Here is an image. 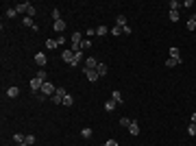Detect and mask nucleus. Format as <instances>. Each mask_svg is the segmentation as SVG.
<instances>
[{
    "instance_id": "nucleus-16",
    "label": "nucleus",
    "mask_w": 196,
    "mask_h": 146,
    "mask_svg": "<svg viewBox=\"0 0 196 146\" xmlns=\"http://www.w3.org/2000/svg\"><path fill=\"white\" fill-rule=\"evenodd\" d=\"M92 135H94L92 129H81V137H83V140H92Z\"/></svg>"
},
{
    "instance_id": "nucleus-11",
    "label": "nucleus",
    "mask_w": 196,
    "mask_h": 146,
    "mask_svg": "<svg viewBox=\"0 0 196 146\" xmlns=\"http://www.w3.org/2000/svg\"><path fill=\"white\" fill-rule=\"evenodd\" d=\"M116 26H122V29H124V26H127V15L120 13V15L116 18Z\"/></svg>"
},
{
    "instance_id": "nucleus-32",
    "label": "nucleus",
    "mask_w": 196,
    "mask_h": 146,
    "mask_svg": "<svg viewBox=\"0 0 196 146\" xmlns=\"http://www.w3.org/2000/svg\"><path fill=\"white\" fill-rule=\"evenodd\" d=\"M131 122H133V120H129V118H122V120H120L122 127H131Z\"/></svg>"
},
{
    "instance_id": "nucleus-30",
    "label": "nucleus",
    "mask_w": 196,
    "mask_h": 146,
    "mask_svg": "<svg viewBox=\"0 0 196 146\" xmlns=\"http://www.w3.org/2000/svg\"><path fill=\"white\" fill-rule=\"evenodd\" d=\"M96 35H107V26H98L96 29Z\"/></svg>"
},
{
    "instance_id": "nucleus-22",
    "label": "nucleus",
    "mask_w": 196,
    "mask_h": 146,
    "mask_svg": "<svg viewBox=\"0 0 196 146\" xmlns=\"http://www.w3.org/2000/svg\"><path fill=\"white\" fill-rule=\"evenodd\" d=\"M89 48H92V41H89V39H83V44H81V50L85 53V50H89Z\"/></svg>"
},
{
    "instance_id": "nucleus-2",
    "label": "nucleus",
    "mask_w": 196,
    "mask_h": 146,
    "mask_svg": "<svg viewBox=\"0 0 196 146\" xmlns=\"http://www.w3.org/2000/svg\"><path fill=\"white\" fill-rule=\"evenodd\" d=\"M83 72H85V77H87V81H89V83H96L98 79H100L96 70H87V68H83Z\"/></svg>"
},
{
    "instance_id": "nucleus-17",
    "label": "nucleus",
    "mask_w": 196,
    "mask_h": 146,
    "mask_svg": "<svg viewBox=\"0 0 196 146\" xmlns=\"http://www.w3.org/2000/svg\"><path fill=\"white\" fill-rule=\"evenodd\" d=\"M57 46H59L57 39H46V48H50V50H53V48H57Z\"/></svg>"
},
{
    "instance_id": "nucleus-36",
    "label": "nucleus",
    "mask_w": 196,
    "mask_h": 146,
    "mask_svg": "<svg viewBox=\"0 0 196 146\" xmlns=\"http://www.w3.org/2000/svg\"><path fill=\"white\" fill-rule=\"evenodd\" d=\"M105 146H118V142H116V140H107Z\"/></svg>"
},
{
    "instance_id": "nucleus-8",
    "label": "nucleus",
    "mask_w": 196,
    "mask_h": 146,
    "mask_svg": "<svg viewBox=\"0 0 196 146\" xmlns=\"http://www.w3.org/2000/svg\"><path fill=\"white\" fill-rule=\"evenodd\" d=\"M7 96H9V98H18V96H20V87L11 85V87L7 89Z\"/></svg>"
},
{
    "instance_id": "nucleus-31",
    "label": "nucleus",
    "mask_w": 196,
    "mask_h": 146,
    "mask_svg": "<svg viewBox=\"0 0 196 146\" xmlns=\"http://www.w3.org/2000/svg\"><path fill=\"white\" fill-rule=\"evenodd\" d=\"M46 77H48V74H46V70H39V72H37V79H41L44 83H46Z\"/></svg>"
},
{
    "instance_id": "nucleus-3",
    "label": "nucleus",
    "mask_w": 196,
    "mask_h": 146,
    "mask_svg": "<svg viewBox=\"0 0 196 146\" xmlns=\"http://www.w3.org/2000/svg\"><path fill=\"white\" fill-rule=\"evenodd\" d=\"M35 63L39 65V70H44V65L48 63V59H46V55H44V53H37V55H35Z\"/></svg>"
},
{
    "instance_id": "nucleus-25",
    "label": "nucleus",
    "mask_w": 196,
    "mask_h": 146,
    "mask_svg": "<svg viewBox=\"0 0 196 146\" xmlns=\"http://www.w3.org/2000/svg\"><path fill=\"white\" fill-rule=\"evenodd\" d=\"M170 57H172V59H179V48H177V46L170 48Z\"/></svg>"
},
{
    "instance_id": "nucleus-5",
    "label": "nucleus",
    "mask_w": 196,
    "mask_h": 146,
    "mask_svg": "<svg viewBox=\"0 0 196 146\" xmlns=\"http://www.w3.org/2000/svg\"><path fill=\"white\" fill-rule=\"evenodd\" d=\"M41 85H44V81H41V79H37V77H35V79H31V89H33V92H41Z\"/></svg>"
},
{
    "instance_id": "nucleus-6",
    "label": "nucleus",
    "mask_w": 196,
    "mask_h": 146,
    "mask_svg": "<svg viewBox=\"0 0 196 146\" xmlns=\"http://www.w3.org/2000/svg\"><path fill=\"white\" fill-rule=\"evenodd\" d=\"M61 59H63L65 63H72V61H74V50H63V53H61Z\"/></svg>"
},
{
    "instance_id": "nucleus-1",
    "label": "nucleus",
    "mask_w": 196,
    "mask_h": 146,
    "mask_svg": "<svg viewBox=\"0 0 196 146\" xmlns=\"http://www.w3.org/2000/svg\"><path fill=\"white\" fill-rule=\"evenodd\" d=\"M55 92H57V89H55V85H53L50 81H46V83L41 85V94H44V96H55Z\"/></svg>"
},
{
    "instance_id": "nucleus-14",
    "label": "nucleus",
    "mask_w": 196,
    "mask_h": 146,
    "mask_svg": "<svg viewBox=\"0 0 196 146\" xmlns=\"http://www.w3.org/2000/svg\"><path fill=\"white\" fill-rule=\"evenodd\" d=\"M116 107H118V103H116V101H113V98H111V101H107V103H105V111H109V113H111V111H113V109H116Z\"/></svg>"
},
{
    "instance_id": "nucleus-21",
    "label": "nucleus",
    "mask_w": 196,
    "mask_h": 146,
    "mask_svg": "<svg viewBox=\"0 0 196 146\" xmlns=\"http://www.w3.org/2000/svg\"><path fill=\"white\" fill-rule=\"evenodd\" d=\"M61 105H65V107H72V105H74V101H72V96H70V94L63 98V103H61Z\"/></svg>"
},
{
    "instance_id": "nucleus-27",
    "label": "nucleus",
    "mask_w": 196,
    "mask_h": 146,
    "mask_svg": "<svg viewBox=\"0 0 196 146\" xmlns=\"http://www.w3.org/2000/svg\"><path fill=\"white\" fill-rule=\"evenodd\" d=\"M15 15H18V11H15V7H13V9H7V18H9V20H13Z\"/></svg>"
},
{
    "instance_id": "nucleus-29",
    "label": "nucleus",
    "mask_w": 196,
    "mask_h": 146,
    "mask_svg": "<svg viewBox=\"0 0 196 146\" xmlns=\"http://www.w3.org/2000/svg\"><path fill=\"white\" fill-rule=\"evenodd\" d=\"M185 26H187V31H196V22H194V20H187Z\"/></svg>"
},
{
    "instance_id": "nucleus-10",
    "label": "nucleus",
    "mask_w": 196,
    "mask_h": 146,
    "mask_svg": "<svg viewBox=\"0 0 196 146\" xmlns=\"http://www.w3.org/2000/svg\"><path fill=\"white\" fill-rule=\"evenodd\" d=\"M111 98H113L118 105H122V103H124V101H122V92H118V89H113V92H111Z\"/></svg>"
},
{
    "instance_id": "nucleus-23",
    "label": "nucleus",
    "mask_w": 196,
    "mask_h": 146,
    "mask_svg": "<svg viewBox=\"0 0 196 146\" xmlns=\"http://www.w3.org/2000/svg\"><path fill=\"white\" fill-rule=\"evenodd\" d=\"M24 144H26V146H33V144H35V135H26V137H24Z\"/></svg>"
},
{
    "instance_id": "nucleus-4",
    "label": "nucleus",
    "mask_w": 196,
    "mask_h": 146,
    "mask_svg": "<svg viewBox=\"0 0 196 146\" xmlns=\"http://www.w3.org/2000/svg\"><path fill=\"white\" fill-rule=\"evenodd\" d=\"M83 68H87V70H96V68H98V59H94V57H87Z\"/></svg>"
},
{
    "instance_id": "nucleus-15",
    "label": "nucleus",
    "mask_w": 196,
    "mask_h": 146,
    "mask_svg": "<svg viewBox=\"0 0 196 146\" xmlns=\"http://www.w3.org/2000/svg\"><path fill=\"white\" fill-rule=\"evenodd\" d=\"M129 133H131V135H137V133H139V124L135 122V120H133L131 127H129Z\"/></svg>"
},
{
    "instance_id": "nucleus-34",
    "label": "nucleus",
    "mask_w": 196,
    "mask_h": 146,
    "mask_svg": "<svg viewBox=\"0 0 196 146\" xmlns=\"http://www.w3.org/2000/svg\"><path fill=\"white\" fill-rule=\"evenodd\" d=\"M170 20L177 22V20H179V11H170Z\"/></svg>"
},
{
    "instance_id": "nucleus-35",
    "label": "nucleus",
    "mask_w": 196,
    "mask_h": 146,
    "mask_svg": "<svg viewBox=\"0 0 196 146\" xmlns=\"http://www.w3.org/2000/svg\"><path fill=\"white\" fill-rule=\"evenodd\" d=\"M85 35H87V37H92V35H96V29H87V31H85Z\"/></svg>"
},
{
    "instance_id": "nucleus-33",
    "label": "nucleus",
    "mask_w": 196,
    "mask_h": 146,
    "mask_svg": "<svg viewBox=\"0 0 196 146\" xmlns=\"http://www.w3.org/2000/svg\"><path fill=\"white\" fill-rule=\"evenodd\" d=\"M53 18H55V22L61 20V11H59V9H53Z\"/></svg>"
},
{
    "instance_id": "nucleus-37",
    "label": "nucleus",
    "mask_w": 196,
    "mask_h": 146,
    "mask_svg": "<svg viewBox=\"0 0 196 146\" xmlns=\"http://www.w3.org/2000/svg\"><path fill=\"white\" fill-rule=\"evenodd\" d=\"M192 122H194V124H196V111H194V113H192Z\"/></svg>"
},
{
    "instance_id": "nucleus-20",
    "label": "nucleus",
    "mask_w": 196,
    "mask_h": 146,
    "mask_svg": "<svg viewBox=\"0 0 196 146\" xmlns=\"http://www.w3.org/2000/svg\"><path fill=\"white\" fill-rule=\"evenodd\" d=\"M24 137H26V135H22V133H15V135H13V142H15V144H24Z\"/></svg>"
},
{
    "instance_id": "nucleus-24",
    "label": "nucleus",
    "mask_w": 196,
    "mask_h": 146,
    "mask_svg": "<svg viewBox=\"0 0 196 146\" xmlns=\"http://www.w3.org/2000/svg\"><path fill=\"white\" fill-rule=\"evenodd\" d=\"M168 7H170V11H179V7H181V5L177 2V0H170V5H168Z\"/></svg>"
},
{
    "instance_id": "nucleus-12",
    "label": "nucleus",
    "mask_w": 196,
    "mask_h": 146,
    "mask_svg": "<svg viewBox=\"0 0 196 146\" xmlns=\"http://www.w3.org/2000/svg\"><path fill=\"white\" fill-rule=\"evenodd\" d=\"M96 72H98V77H105L107 72H109V68L105 65V63H98V68H96Z\"/></svg>"
},
{
    "instance_id": "nucleus-28",
    "label": "nucleus",
    "mask_w": 196,
    "mask_h": 146,
    "mask_svg": "<svg viewBox=\"0 0 196 146\" xmlns=\"http://www.w3.org/2000/svg\"><path fill=\"white\" fill-rule=\"evenodd\" d=\"M187 135H192V137L196 135V124H194V122H192V124L187 127Z\"/></svg>"
},
{
    "instance_id": "nucleus-19",
    "label": "nucleus",
    "mask_w": 196,
    "mask_h": 146,
    "mask_svg": "<svg viewBox=\"0 0 196 146\" xmlns=\"http://www.w3.org/2000/svg\"><path fill=\"white\" fill-rule=\"evenodd\" d=\"M22 24H24V26H31V29L35 26V24H33V18H29V15H26V18H22Z\"/></svg>"
},
{
    "instance_id": "nucleus-13",
    "label": "nucleus",
    "mask_w": 196,
    "mask_h": 146,
    "mask_svg": "<svg viewBox=\"0 0 196 146\" xmlns=\"http://www.w3.org/2000/svg\"><path fill=\"white\" fill-rule=\"evenodd\" d=\"M81 59H83V50H79V53H74V61H72L70 65H72V68H76V65L81 63Z\"/></svg>"
},
{
    "instance_id": "nucleus-18",
    "label": "nucleus",
    "mask_w": 196,
    "mask_h": 146,
    "mask_svg": "<svg viewBox=\"0 0 196 146\" xmlns=\"http://www.w3.org/2000/svg\"><path fill=\"white\" fill-rule=\"evenodd\" d=\"M177 63H181V59H172V57H170V59H166V65H168V68H174Z\"/></svg>"
},
{
    "instance_id": "nucleus-26",
    "label": "nucleus",
    "mask_w": 196,
    "mask_h": 146,
    "mask_svg": "<svg viewBox=\"0 0 196 146\" xmlns=\"http://www.w3.org/2000/svg\"><path fill=\"white\" fill-rule=\"evenodd\" d=\"M122 33H124V29H122V26H113V29H111V35H122Z\"/></svg>"
},
{
    "instance_id": "nucleus-38",
    "label": "nucleus",
    "mask_w": 196,
    "mask_h": 146,
    "mask_svg": "<svg viewBox=\"0 0 196 146\" xmlns=\"http://www.w3.org/2000/svg\"><path fill=\"white\" fill-rule=\"evenodd\" d=\"M190 20H194V22H196V13H194V15H192V18H190Z\"/></svg>"
},
{
    "instance_id": "nucleus-7",
    "label": "nucleus",
    "mask_w": 196,
    "mask_h": 146,
    "mask_svg": "<svg viewBox=\"0 0 196 146\" xmlns=\"http://www.w3.org/2000/svg\"><path fill=\"white\" fill-rule=\"evenodd\" d=\"M29 9H31V2H20V5H15V11L18 13H29Z\"/></svg>"
},
{
    "instance_id": "nucleus-9",
    "label": "nucleus",
    "mask_w": 196,
    "mask_h": 146,
    "mask_svg": "<svg viewBox=\"0 0 196 146\" xmlns=\"http://www.w3.org/2000/svg\"><path fill=\"white\" fill-rule=\"evenodd\" d=\"M53 29H55L57 33H63V29H65V22H63V20H57V22L53 24Z\"/></svg>"
}]
</instances>
